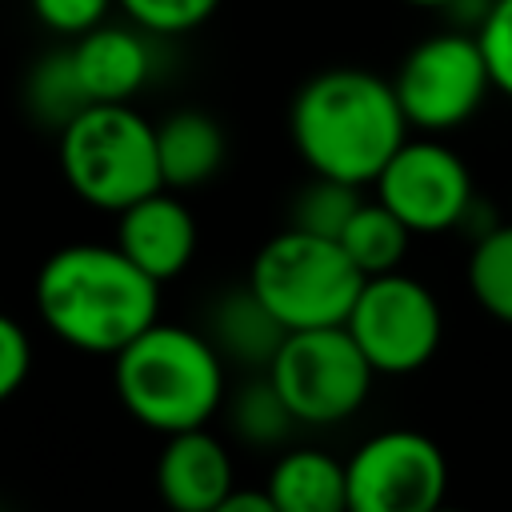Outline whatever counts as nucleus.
Here are the masks:
<instances>
[{"mask_svg":"<svg viewBox=\"0 0 512 512\" xmlns=\"http://www.w3.org/2000/svg\"><path fill=\"white\" fill-rule=\"evenodd\" d=\"M36 312L56 340L116 356L160 320V284L116 244H64L36 272Z\"/></svg>","mask_w":512,"mask_h":512,"instance_id":"1","label":"nucleus"},{"mask_svg":"<svg viewBox=\"0 0 512 512\" xmlns=\"http://www.w3.org/2000/svg\"><path fill=\"white\" fill-rule=\"evenodd\" d=\"M288 132L300 160L316 176L364 188L408 136V120L392 80L368 68H324L300 84L288 112Z\"/></svg>","mask_w":512,"mask_h":512,"instance_id":"2","label":"nucleus"},{"mask_svg":"<svg viewBox=\"0 0 512 512\" xmlns=\"http://www.w3.org/2000/svg\"><path fill=\"white\" fill-rule=\"evenodd\" d=\"M112 360L120 404L152 432L200 428L224 400V360L204 332L152 320Z\"/></svg>","mask_w":512,"mask_h":512,"instance_id":"3","label":"nucleus"},{"mask_svg":"<svg viewBox=\"0 0 512 512\" xmlns=\"http://www.w3.org/2000/svg\"><path fill=\"white\" fill-rule=\"evenodd\" d=\"M60 168L68 188L104 212H120L132 200L164 188L156 160V124H148L128 100L88 104L60 128Z\"/></svg>","mask_w":512,"mask_h":512,"instance_id":"4","label":"nucleus"},{"mask_svg":"<svg viewBox=\"0 0 512 512\" xmlns=\"http://www.w3.org/2000/svg\"><path fill=\"white\" fill-rule=\"evenodd\" d=\"M248 284L292 332L344 324L364 284V272L348 260L340 240L304 228H284L256 252Z\"/></svg>","mask_w":512,"mask_h":512,"instance_id":"5","label":"nucleus"},{"mask_svg":"<svg viewBox=\"0 0 512 512\" xmlns=\"http://www.w3.org/2000/svg\"><path fill=\"white\" fill-rule=\"evenodd\" d=\"M268 380L296 424H340L372 392V364L344 324L292 328L268 360Z\"/></svg>","mask_w":512,"mask_h":512,"instance_id":"6","label":"nucleus"},{"mask_svg":"<svg viewBox=\"0 0 512 512\" xmlns=\"http://www.w3.org/2000/svg\"><path fill=\"white\" fill-rule=\"evenodd\" d=\"M344 328L356 348L384 376H408L424 368L444 336V312L432 288L400 268L364 276Z\"/></svg>","mask_w":512,"mask_h":512,"instance_id":"7","label":"nucleus"},{"mask_svg":"<svg viewBox=\"0 0 512 512\" xmlns=\"http://www.w3.org/2000/svg\"><path fill=\"white\" fill-rule=\"evenodd\" d=\"M392 92L400 100L408 128L440 136L468 124L492 92V76L476 44V32H440L420 40L400 60Z\"/></svg>","mask_w":512,"mask_h":512,"instance_id":"8","label":"nucleus"},{"mask_svg":"<svg viewBox=\"0 0 512 512\" xmlns=\"http://www.w3.org/2000/svg\"><path fill=\"white\" fill-rule=\"evenodd\" d=\"M344 476L352 512H432L448 492V460L416 428L368 436L344 464Z\"/></svg>","mask_w":512,"mask_h":512,"instance_id":"9","label":"nucleus"},{"mask_svg":"<svg viewBox=\"0 0 512 512\" xmlns=\"http://www.w3.org/2000/svg\"><path fill=\"white\" fill-rule=\"evenodd\" d=\"M372 184L376 200L392 208L412 236L448 232L472 208V172L464 156L428 132L416 140L404 136Z\"/></svg>","mask_w":512,"mask_h":512,"instance_id":"10","label":"nucleus"},{"mask_svg":"<svg viewBox=\"0 0 512 512\" xmlns=\"http://www.w3.org/2000/svg\"><path fill=\"white\" fill-rule=\"evenodd\" d=\"M116 248L148 272L156 284L180 276L192 264L196 252V216L188 212L184 200L168 196L164 188L132 200L128 208L116 212Z\"/></svg>","mask_w":512,"mask_h":512,"instance_id":"11","label":"nucleus"},{"mask_svg":"<svg viewBox=\"0 0 512 512\" xmlns=\"http://www.w3.org/2000/svg\"><path fill=\"white\" fill-rule=\"evenodd\" d=\"M232 460L224 444L200 424L172 432L156 460V492L176 512H216L232 488Z\"/></svg>","mask_w":512,"mask_h":512,"instance_id":"12","label":"nucleus"},{"mask_svg":"<svg viewBox=\"0 0 512 512\" xmlns=\"http://www.w3.org/2000/svg\"><path fill=\"white\" fill-rule=\"evenodd\" d=\"M68 52H72L76 76H80V84H84L92 104L128 100L148 80V48L128 28L96 24V28L80 32Z\"/></svg>","mask_w":512,"mask_h":512,"instance_id":"13","label":"nucleus"},{"mask_svg":"<svg viewBox=\"0 0 512 512\" xmlns=\"http://www.w3.org/2000/svg\"><path fill=\"white\" fill-rule=\"evenodd\" d=\"M204 336L212 340L220 360H232L244 368H268V360L276 356L288 328L252 292V284H240V288H228L224 296H216V304L208 308Z\"/></svg>","mask_w":512,"mask_h":512,"instance_id":"14","label":"nucleus"},{"mask_svg":"<svg viewBox=\"0 0 512 512\" xmlns=\"http://www.w3.org/2000/svg\"><path fill=\"white\" fill-rule=\"evenodd\" d=\"M156 160L164 188H196L224 164V128L200 108L172 112L156 124Z\"/></svg>","mask_w":512,"mask_h":512,"instance_id":"15","label":"nucleus"},{"mask_svg":"<svg viewBox=\"0 0 512 512\" xmlns=\"http://www.w3.org/2000/svg\"><path fill=\"white\" fill-rule=\"evenodd\" d=\"M268 496L276 512H344L348 476L344 464L316 448L284 452L268 476Z\"/></svg>","mask_w":512,"mask_h":512,"instance_id":"16","label":"nucleus"},{"mask_svg":"<svg viewBox=\"0 0 512 512\" xmlns=\"http://www.w3.org/2000/svg\"><path fill=\"white\" fill-rule=\"evenodd\" d=\"M336 240H340V248L348 252V260H352L364 276H376V272L400 268L412 232H408V228L400 224V216H396L392 208H384L380 200H360Z\"/></svg>","mask_w":512,"mask_h":512,"instance_id":"17","label":"nucleus"},{"mask_svg":"<svg viewBox=\"0 0 512 512\" xmlns=\"http://www.w3.org/2000/svg\"><path fill=\"white\" fill-rule=\"evenodd\" d=\"M464 276L472 300L512 328V224H496L472 244Z\"/></svg>","mask_w":512,"mask_h":512,"instance_id":"18","label":"nucleus"},{"mask_svg":"<svg viewBox=\"0 0 512 512\" xmlns=\"http://www.w3.org/2000/svg\"><path fill=\"white\" fill-rule=\"evenodd\" d=\"M24 104L28 112L44 124V128H64L76 112H84L92 100L76 76V64H72V52H48L44 60H36V68L28 72L24 80Z\"/></svg>","mask_w":512,"mask_h":512,"instance_id":"19","label":"nucleus"},{"mask_svg":"<svg viewBox=\"0 0 512 512\" xmlns=\"http://www.w3.org/2000/svg\"><path fill=\"white\" fill-rule=\"evenodd\" d=\"M360 184L348 180H332V176H316L296 192L292 208H288V228H304L316 236H340V228L348 224V216L360 204Z\"/></svg>","mask_w":512,"mask_h":512,"instance_id":"20","label":"nucleus"},{"mask_svg":"<svg viewBox=\"0 0 512 512\" xmlns=\"http://www.w3.org/2000/svg\"><path fill=\"white\" fill-rule=\"evenodd\" d=\"M296 416L288 412L284 396L276 392V384L268 380V372L252 384H244L236 396H232V428L240 440L248 444H260V448H272L280 444L288 432H292Z\"/></svg>","mask_w":512,"mask_h":512,"instance_id":"21","label":"nucleus"},{"mask_svg":"<svg viewBox=\"0 0 512 512\" xmlns=\"http://www.w3.org/2000/svg\"><path fill=\"white\" fill-rule=\"evenodd\" d=\"M476 44L484 52L492 88L512 100V0H488L476 24Z\"/></svg>","mask_w":512,"mask_h":512,"instance_id":"22","label":"nucleus"},{"mask_svg":"<svg viewBox=\"0 0 512 512\" xmlns=\"http://www.w3.org/2000/svg\"><path fill=\"white\" fill-rule=\"evenodd\" d=\"M116 4L128 12L136 28L148 32H192L220 8V0H116Z\"/></svg>","mask_w":512,"mask_h":512,"instance_id":"23","label":"nucleus"},{"mask_svg":"<svg viewBox=\"0 0 512 512\" xmlns=\"http://www.w3.org/2000/svg\"><path fill=\"white\" fill-rule=\"evenodd\" d=\"M112 0H32V12L44 28L60 36H80L96 24H104Z\"/></svg>","mask_w":512,"mask_h":512,"instance_id":"24","label":"nucleus"},{"mask_svg":"<svg viewBox=\"0 0 512 512\" xmlns=\"http://www.w3.org/2000/svg\"><path fill=\"white\" fill-rule=\"evenodd\" d=\"M28 368H32L28 332L8 312H0V400H8L28 380Z\"/></svg>","mask_w":512,"mask_h":512,"instance_id":"25","label":"nucleus"},{"mask_svg":"<svg viewBox=\"0 0 512 512\" xmlns=\"http://www.w3.org/2000/svg\"><path fill=\"white\" fill-rule=\"evenodd\" d=\"M216 512H276L272 508V496H268V488L264 492H240L236 484L228 488V496L220 500V508Z\"/></svg>","mask_w":512,"mask_h":512,"instance_id":"26","label":"nucleus"},{"mask_svg":"<svg viewBox=\"0 0 512 512\" xmlns=\"http://www.w3.org/2000/svg\"><path fill=\"white\" fill-rule=\"evenodd\" d=\"M400 4H412V8H456L464 0H400Z\"/></svg>","mask_w":512,"mask_h":512,"instance_id":"27","label":"nucleus"}]
</instances>
